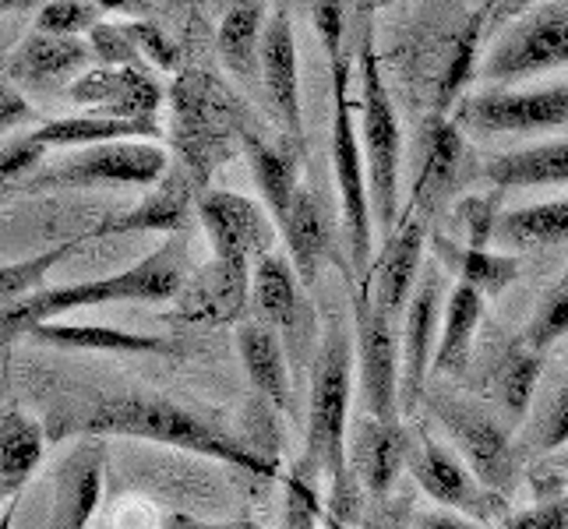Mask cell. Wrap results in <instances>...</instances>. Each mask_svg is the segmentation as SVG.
Segmentation results:
<instances>
[{
  "label": "cell",
  "instance_id": "cell-1",
  "mask_svg": "<svg viewBox=\"0 0 568 529\" xmlns=\"http://www.w3.org/2000/svg\"><path fill=\"white\" fill-rule=\"evenodd\" d=\"M68 438H142L191 456H205L254 477H280V462L258 445H247L215 427L194 409L155 391H92L89 399H64L50 409L47 441Z\"/></svg>",
  "mask_w": 568,
  "mask_h": 529
},
{
  "label": "cell",
  "instance_id": "cell-2",
  "mask_svg": "<svg viewBox=\"0 0 568 529\" xmlns=\"http://www.w3.org/2000/svg\"><path fill=\"white\" fill-rule=\"evenodd\" d=\"M349 396H354V343L346 332L328 328L322 343L315 375H311V414L301 474L311 480H328L325 512L357 526L364 512V487L354 477L346 459V424H349Z\"/></svg>",
  "mask_w": 568,
  "mask_h": 529
},
{
  "label": "cell",
  "instance_id": "cell-3",
  "mask_svg": "<svg viewBox=\"0 0 568 529\" xmlns=\"http://www.w3.org/2000/svg\"><path fill=\"white\" fill-rule=\"evenodd\" d=\"M187 279V244L173 233L166 244L155 247L149 258L134 262L106 279H85L68 286H43L29 297L0 311V346L26 339L32 325L61 322L71 311L103 307V304H166L181 293Z\"/></svg>",
  "mask_w": 568,
  "mask_h": 529
},
{
  "label": "cell",
  "instance_id": "cell-4",
  "mask_svg": "<svg viewBox=\"0 0 568 529\" xmlns=\"http://www.w3.org/2000/svg\"><path fill=\"white\" fill-rule=\"evenodd\" d=\"M247 106L209 68H181L170 85V142L178 166L205 194L212 173L241 149L251 131Z\"/></svg>",
  "mask_w": 568,
  "mask_h": 529
},
{
  "label": "cell",
  "instance_id": "cell-5",
  "mask_svg": "<svg viewBox=\"0 0 568 529\" xmlns=\"http://www.w3.org/2000/svg\"><path fill=\"white\" fill-rule=\"evenodd\" d=\"M361 152L367 166V194H371V220L388 237L399 226V121L385 78L375 57L371 35L361 43Z\"/></svg>",
  "mask_w": 568,
  "mask_h": 529
},
{
  "label": "cell",
  "instance_id": "cell-6",
  "mask_svg": "<svg viewBox=\"0 0 568 529\" xmlns=\"http://www.w3.org/2000/svg\"><path fill=\"white\" fill-rule=\"evenodd\" d=\"M170 170L166 152L155 142H106L74 149L64 163L39 166L14 194L47 191H95V187H152Z\"/></svg>",
  "mask_w": 568,
  "mask_h": 529
},
{
  "label": "cell",
  "instance_id": "cell-7",
  "mask_svg": "<svg viewBox=\"0 0 568 529\" xmlns=\"http://www.w3.org/2000/svg\"><path fill=\"white\" fill-rule=\"evenodd\" d=\"M332 173H336L339 205H343V233L349 247V268L354 276H367L371 268V194H367V166L361 152L357 116L349 103V64H332Z\"/></svg>",
  "mask_w": 568,
  "mask_h": 529
},
{
  "label": "cell",
  "instance_id": "cell-8",
  "mask_svg": "<svg viewBox=\"0 0 568 529\" xmlns=\"http://www.w3.org/2000/svg\"><path fill=\"white\" fill-rule=\"evenodd\" d=\"M568 64V0L544 4L513 18L484 57V78L498 85L534 78Z\"/></svg>",
  "mask_w": 568,
  "mask_h": 529
},
{
  "label": "cell",
  "instance_id": "cell-9",
  "mask_svg": "<svg viewBox=\"0 0 568 529\" xmlns=\"http://www.w3.org/2000/svg\"><path fill=\"white\" fill-rule=\"evenodd\" d=\"M354 332V370L364 391L367 417L399 420V343L392 318L371 297L367 279H357Z\"/></svg>",
  "mask_w": 568,
  "mask_h": 529
},
{
  "label": "cell",
  "instance_id": "cell-10",
  "mask_svg": "<svg viewBox=\"0 0 568 529\" xmlns=\"http://www.w3.org/2000/svg\"><path fill=\"white\" fill-rule=\"evenodd\" d=\"M453 121L477 139L501 134H537L551 128H568V82L551 89H487L456 103Z\"/></svg>",
  "mask_w": 568,
  "mask_h": 529
},
{
  "label": "cell",
  "instance_id": "cell-11",
  "mask_svg": "<svg viewBox=\"0 0 568 529\" xmlns=\"http://www.w3.org/2000/svg\"><path fill=\"white\" fill-rule=\"evenodd\" d=\"M435 414L445 424V430L453 435L459 459L469 466L487 491L495 495H508L523 477V452L516 448V441L508 438V430L487 417L484 409L469 406V403H456V399H438Z\"/></svg>",
  "mask_w": 568,
  "mask_h": 529
},
{
  "label": "cell",
  "instance_id": "cell-12",
  "mask_svg": "<svg viewBox=\"0 0 568 529\" xmlns=\"http://www.w3.org/2000/svg\"><path fill=\"white\" fill-rule=\"evenodd\" d=\"M406 469L414 474L420 491L430 501L448 508V512H459L477 522H495L505 516V498L487 491L453 448L435 438H424L414 445V456H409Z\"/></svg>",
  "mask_w": 568,
  "mask_h": 529
},
{
  "label": "cell",
  "instance_id": "cell-13",
  "mask_svg": "<svg viewBox=\"0 0 568 529\" xmlns=\"http://www.w3.org/2000/svg\"><path fill=\"white\" fill-rule=\"evenodd\" d=\"M199 220L212 244V258L251 265L276 247V223L247 194L237 191H205L199 199Z\"/></svg>",
  "mask_w": 568,
  "mask_h": 529
},
{
  "label": "cell",
  "instance_id": "cell-14",
  "mask_svg": "<svg viewBox=\"0 0 568 529\" xmlns=\"http://www.w3.org/2000/svg\"><path fill=\"white\" fill-rule=\"evenodd\" d=\"M251 297V265L212 258L209 265L187 272L173 307L163 315L178 328H220L244 315Z\"/></svg>",
  "mask_w": 568,
  "mask_h": 529
},
{
  "label": "cell",
  "instance_id": "cell-15",
  "mask_svg": "<svg viewBox=\"0 0 568 529\" xmlns=\"http://www.w3.org/2000/svg\"><path fill=\"white\" fill-rule=\"evenodd\" d=\"M442 272L430 268L417 283L403 311V357H399V414L414 417L424 399V385L435 364L438 328H442Z\"/></svg>",
  "mask_w": 568,
  "mask_h": 529
},
{
  "label": "cell",
  "instance_id": "cell-16",
  "mask_svg": "<svg viewBox=\"0 0 568 529\" xmlns=\"http://www.w3.org/2000/svg\"><path fill=\"white\" fill-rule=\"evenodd\" d=\"M199 199L202 191L173 163L139 205L121 215H106L92 230H85L82 237L85 244L103 237H124V233H166V237H173V233H184L194 215H199Z\"/></svg>",
  "mask_w": 568,
  "mask_h": 529
},
{
  "label": "cell",
  "instance_id": "cell-17",
  "mask_svg": "<svg viewBox=\"0 0 568 529\" xmlns=\"http://www.w3.org/2000/svg\"><path fill=\"white\" fill-rule=\"evenodd\" d=\"M71 103L89 106L103 116L121 121H155L163 110L166 92L149 74V68H85L68 85Z\"/></svg>",
  "mask_w": 568,
  "mask_h": 529
},
{
  "label": "cell",
  "instance_id": "cell-18",
  "mask_svg": "<svg viewBox=\"0 0 568 529\" xmlns=\"http://www.w3.org/2000/svg\"><path fill=\"white\" fill-rule=\"evenodd\" d=\"M463 166H466V131L453 121V113L430 110V116L424 121V155H420L409 212L420 215L424 223L427 215L442 212L463 184Z\"/></svg>",
  "mask_w": 568,
  "mask_h": 529
},
{
  "label": "cell",
  "instance_id": "cell-19",
  "mask_svg": "<svg viewBox=\"0 0 568 529\" xmlns=\"http://www.w3.org/2000/svg\"><path fill=\"white\" fill-rule=\"evenodd\" d=\"M258 82L265 92V103L272 116L290 139H301V64H297V35H293V18L286 8H276L268 14L262 32V53H258Z\"/></svg>",
  "mask_w": 568,
  "mask_h": 529
},
{
  "label": "cell",
  "instance_id": "cell-20",
  "mask_svg": "<svg viewBox=\"0 0 568 529\" xmlns=\"http://www.w3.org/2000/svg\"><path fill=\"white\" fill-rule=\"evenodd\" d=\"M106 484V438H78L57 466L53 512L47 529H89L103 505Z\"/></svg>",
  "mask_w": 568,
  "mask_h": 529
},
{
  "label": "cell",
  "instance_id": "cell-21",
  "mask_svg": "<svg viewBox=\"0 0 568 529\" xmlns=\"http://www.w3.org/2000/svg\"><path fill=\"white\" fill-rule=\"evenodd\" d=\"M424 244H427V223L406 208V220H399V226L385 237V247L378 254L375 268H367V276H361L367 279L375 304L392 322H396V315H403L417 289Z\"/></svg>",
  "mask_w": 568,
  "mask_h": 529
},
{
  "label": "cell",
  "instance_id": "cell-22",
  "mask_svg": "<svg viewBox=\"0 0 568 529\" xmlns=\"http://www.w3.org/2000/svg\"><path fill=\"white\" fill-rule=\"evenodd\" d=\"M414 435L399 420H375L367 417L354 430V445H349V469L361 480L367 501H385L392 487L399 484L403 469L414 456Z\"/></svg>",
  "mask_w": 568,
  "mask_h": 529
},
{
  "label": "cell",
  "instance_id": "cell-23",
  "mask_svg": "<svg viewBox=\"0 0 568 529\" xmlns=\"http://www.w3.org/2000/svg\"><path fill=\"white\" fill-rule=\"evenodd\" d=\"M92 61L89 43L74 35L29 32L8 57V82L18 89H57L71 85Z\"/></svg>",
  "mask_w": 568,
  "mask_h": 529
},
{
  "label": "cell",
  "instance_id": "cell-24",
  "mask_svg": "<svg viewBox=\"0 0 568 529\" xmlns=\"http://www.w3.org/2000/svg\"><path fill=\"white\" fill-rule=\"evenodd\" d=\"M26 339L57 349H92V353H124V357H184V346L173 336L155 332H131L113 325H78V322H43L26 332Z\"/></svg>",
  "mask_w": 568,
  "mask_h": 529
},
{
  "label": "cell",
  "instance_id": "cell-25",
  "mask_svg": "<svg viewBox=\"0 0 568 529\" xmlns=\"http://www.w3.org/2000/svg\"><path fill=\"white\" fill-rule=\"evenodd\" d=\"M280 233L286 241L290 265L297 272L301 286H315L322 279V268L328 258H336V237H332V220L325 215L318 194L304 187L293 199L286 220L280 223Z\"/></svg>",
  "mask_w": 568,
  "mask_h": 529
},
{
  "label": "cell",
  "instance_id": "cell-26",
  "mask_svg": "<svg viewBox=\"0 0 568 529\" xmlns=\"http://www.w3.org/2000/svg\"><path fill=\"white\" fill-rule=\"evenodd\" d=\"M251 301L254 311H258V322L272 325L276 332H286V336H304V293H301V279L293 272L290 258L268 251L265 258L254 262L251 268Z\"/></svg>",
  "mask_w": 568,
  "mask_h": 529
},
{
  "label": "cell",
  "instance_id": "cell-27",
  "mask_svg": "<svg viewBox=\"0 0 568 529\" xmlns=\"http://www.w3.org/2000/svg\"><path fill=\"white\" fill-rule=\"evenodd\" d=\"M237 353H241L254 391H258L268 406H276L280 414H293V385H290V367H286V349H283L280 332L265 322H241Z\"/></svg>",
  "mask_w": 568,
  "mask_h": 529
},
{
  "label": "cell",
  "instance_id": "cell-28",
  "mask_svg": "<svg viewBox=\"0 0 568 529\" xmlns=\"http://www.w3.org/2000/svg\"><path fill=\"white\" fill-rule=\"evenodd\" d=\"M241 149L247 155L254 184H258V191H262L265 212L272 215V223L280 226L286 220L293 199H297V191H301V155L293 145L268 142L254 131L244 134Z\"/></svg>",
  "mask_w": 568,
  "mask_h": 529
},
{
  "label": "cell",
  "instance_id": "cell-29",
  "mask_svg": "<svg viewBox=\"0 0 568 529\" xmlns=\"http://www.w3.org/2000/svg\"><path fill=\"white\" fill-rule=\"evenodd\" d=\"M484 181L498 194L519 187H568V139L495 155L484 166Z\"/></svg>",
  "mask_w": 568,
  "mask_h": 529
},
{
  "label": "cell",
  "instance_id": "cell-30",
  "mask_svg": "<svg viewBox=\"0 0 568 529\" xmlns=\"http://www.w3.org/2000/svg\"><path fill=\"white\" fill-rule=\"evenodd\" d=\"M163 128L155 121H121V116L85 113V116H61L43 128H36L29 139L43 149H85L106 142H152Z\"/></svg>",
  "mask_w": 568,
  "mask_h": 529
},
{
  "label": "cell",
  "instance_id": "cell-31",
  "mask_svg": "<svg viewBox=\"0 0 568 529\" xmlns=\"http://www.w3.org/2000/svg\"><path fill=\"white\" fill-rule=\"evenodd\" d=\"M47 452V427L22 409H0V501H14Z\"/></svg>",
  "mask_w": 568,
  "mask_h": 529
},
{
  "label": "cell",
  "instance_id": "cell-32",
  "mask_svg": "<svg viewBox=\"0 0 568 529\" xmlns=\"http://www.w3.org/2000/svg\"><path fill=\"white\" fill-rule=\"evenodd\" d=\"M268 22L265 0H237L230 4L215 29V50H220L223 68L241 78V82H258V53H262V32Z\"/></svg>",
  "mask_w": 568,
  "mask_h": 529
},
{
  "label": "cell",
  "instance_id": "cell-33",
  "mask_svg": "<svg viewBox=\"0 0 568 529\" xmlns=\"http://www.w3.org/2000/svg\"><path fill=\"white\" fill-rule=\"evenodd\" d=\"M487 301L484 293L474 286L456 283L448 301L442 307V328H438V346H435V364H430V375H459L469 360V349H474L477 325L484 322Z\"/></svg>",
  "mask_w": 568,
  "mask_h": 529
},
{
  "label": "cell",
  "instance_id": "cell-34",
  "mask_svg": "<svg viewBox=\"0 0 568 529\" xmlns=\"http://www.w3.org/2000/svg\"><path fill=\"white\" fill-rule=\"evenodd\" d=\"M491 244L508 254L568 244V199L498 212L495 230H491Z\"/></svg>",
  "mask_w": 568,
  "mask_h": 529
},
{
  "label": "cell",
  "instance_id": "cell-35",
  "mask_svg": "<svg viewBox=\"0 0 568 529\" xmlns=\"http://www.w3.org/2000/svg\"><path fill=\"white\" fill-rule=\"evenodd\" d=\"M435 254L456 276V283L474 286L477 293H484V301L501 297L519 279V258L508 251L469 247V244H453L448 237H435Z\"/></svg>",
  "mask_w": 568,
  "mask_h": 529
},
{
  "label": "cell",
  "instance_id": "cell-36",
  "mask_svg": "<svg viewBox=\"0 0 568 529\" xmlns=\"http://www.w3.org/2000/svg\"><path fill=\"white\" fill-rule=\"evenodd\" d=\"M544 357L547 353L534 349L526 339H516V343H508L491 364V391L498 406L513 420H523L526 409L534 403L537 382L544 375Z\"/></svg>",
  "mask_w": 568,
  "mask_h": 529
},
{
  "label": "cell",
  "instance_id": "cell-37",
  "mask_svg": "<svg viewBox=\"0 0 568 529\" xmlns=\"http://www.w3.org/2000/svg\"><path fill=\"white\" fill-rule=\"evenodd\" d=\"M480 32H484V11L469 14L466 26L459 29L453 53H448L445 71L435 85V113H453L459 103V92L469 85V78L477 74V57H480Z\"/></svg>",
  "mask_w": 568,
  "mask_h": 529
},
{
  "label": "cell",
  "instance_id": "cell-38",
  "mask_svg": "<svg viewBox=\"0 0 568 529\" xmlns=\"http://www.w3.org/2000/svg\"><path fill=\"white\" fill-rule=\"evenodd\" d=\"M85 244V237L78 233V237H68L61 244H53L47 251H39L32 254V258H22V262H8V265H0V311L11 307L14 301H22L29 297V293L36 289H43L47 276L50 272L61 265L64 258H71V254Z\"/></svg>",
  "mask_w": 568,
  "mask_h": 529
},
{
  "label": "cell",
  "instance_id": "cell-39",
  "mask_svg": "<svg viewBox=\"0 0 568 529\" xmlns=\"http://www.w3.org/2000/svg\"><path fill=\"white\" fill-rule=\"evenodd\" d=\"M561 336H568V268L561 272V279L537 301L534 318L523 332V339L540 353L551 349Z\"/></svg>",
  "mask_w": 568,
  "mask_h": 529
},
{
  "label": "cell",
  "instance_id": "cell-40",
  "mask_svg": "<svg viewBox=\"0 0 568 529\" xmlns=\"http://www.w3.org/2000/svg\"><path fill=\"white\" fill-rule=\"evenodd\" d=\"M103 22V11L92 4V0H50L43 11L36 14V32H50V35H74L82 39L95 26Z\"/></svg>",
  "mask_w": 568,
  "mask_h": 529
},
{
  "label": "cell",
  "instance_id": "cell-41",
  "mask_svg": "<svg viewBox=\"0 0 568 529\" xmlns=\"http://www.w3.org/2000/svg\"><path fill=\"white\" fill-rule=\"evenodd\" d=\"M286 505H283V529H318L325 519V501L318 498V480H311L301 469L283 477Z\"/></svg>",
  "mask_w": 568,
  "mask_h": 529
},
{
  "label": "cell",
  "instance_id": "cell-42",
  "mask_svg": "<svg viewBox=\"0 0 568 529\" xmlns=\"http://www.w3.org/2000/svg\"><path fill=\"white\" fill-rule=\"evenodd\" d=\"M89 53L92 61L100 68H149L145 57L134 47V39L124 32V26H110V22H100L92 32H89Z\"/></svg>",
  "mask_w": 568,
  "mask_h": 529
},
{
  "label": "cell",
  "instance_id": "cell-43",
  "mask_svg": "<svg viewBox=\"0 0 568 529\" xmlns=\"http://www.w3.org/2000/svg\"><path fill=\"white\" fill-rule=\"evenodd\" d=\"M124 32L134 39V47H139L145 61H152L160 71H181V50L160 22H145V18H139V22H128Z\"/></svg>",
  "mask_w": 568,
  "mask_h": 529
},
{
  "label": "cell",
  "instance_id": "cell-44",
  "mask_svg": "<svg viewBox=\"0 0 568 529\" xmlns=\"http://www.w3.org/2000/svg\"><path fill=\"white\" fill-rule=\"evenodd\" d=\"M43 155H47V149L36 145L29 134L0 149V199L14 194V187L22 184L29 173H36L39 166H43Z\"/></svg>",
  "mask_w": 568,
  "mask_h": 529
},
{
  "label": "cell",
  "instance_id": "cell-45",
  "mask_svg": "<svg viewBox=\"0 0 568 529\" xmlns=\"http://www.w3.org/2000/svg\"><path fill=\"white\" fill-rule=\"evenodd\" d=\"M311 18H315V32L322 39V50L332 64H343V43H346V0H315L311 4Z\"/></svg>",
  "mask_w": 568,
  "mask_h": 529
},
{
  "label": "cell",
  "instance_id": "cell-46",
  "mask_svg": "<svg viewBox=\"0 0 568 529\" xmlns=\"http://www.w3.org/2000/svg\"><path fill=\"white\" fill-rule=\"evenodd\" d=\"M534 452L537 456H555L568 448V382L558 388V396L547 406L544 420L534 430Z\"/></svg>",
  "mask_w": 568,
  "mask_h": 529
},
{
  "label": "cell",
  "instance_id": "cell-47",
  "mask_svg": "<svg viewBox=\"0 0 568 529\" xmlns=\"http://www.w3.org/2000/svg\"><path fill=\"white\" fill-rule=\"evenodd\" d=\"M498 199L501 194H487V199H469L463 202L459 215H463V226H466V244L469 247H491V230L498 220Z\"/></svg>",
  "mask_w": 568,
  "mask_h": 529
},
{
  "label": "cell",
  "instance_id": "cell-48",
  "mask_svg": "<svg viewBox=\"0 0 568 529\" xmlns=\"http://www.w3.org/2000/svg\"><path fill=\"white\" fill-rule=\"evenodd\" d=\"M32 106L26 100V92L11 85V82H0V134H8L14 128H22L32 121Z\"/></svg>",
  "mask_w": 568,
  "mask_h": 529
},
{
  "label": "cell",
  "instance_id": "cell-49",
  "mask_svg": "<svg viewBox=\"0 0 568 529\" xmlns=\"http://www.w3.org/2000/svg\"><path fill=\"white\" fill-rule=\"evenodd\" d=\"M551 484V491H547L540 501H551L558 495L568 491V452H555V456H544L540 466H537V487Z\"/></svg>",
  "mask_w": 568,
  "mask_h": 529
},
{
  "label": "cell",
  "instance_id": "cell-50",
  "mask_svg": "<svg viewBox=\"0 0 568 529\" xmlns=\"http://www.w3.org/2000/svg\"><path fill=\"white\" fill-rule=\"evenodd\" d=\"M414 529H484V522L466 519L459 512H427L414 522Z\"/></svg>",
  "mask_w": 568,
  "mask_h": 529
},
{
  "label": "cell",
  "instance_id": "cell-51",
  "mask_svg": "<svg viewBox=\"0 0 568 529\" xmlns=\"http://www.w3.org/2000/svg\"><path fill=\"white\" fill-rule=\"evenodd\" d=\"M163 529H244V522H205L187 512H173V516H166Z\"/></svg>",
  "mask_w": 568,
  "mask_h": 529
},
{
  "label": "cell",
  "instance_id": "cell-52",
  "mask_svg": "<svg viewBox=\"0 0 568 529\" xmlns=\"http://www.w3.org/2000/svg\"><path fill=\"white\" fill-rule=\"evenodd\" d=\"M534 529H568V516L555 501H540L534 508Z\"/></svg>",
  "mask_w": 568,
  "mask_h": 529
},
{
  "label": "cell",
  "instance_id": "cell-53",
  "mask_svg": "<svg viewBox=\"0 0 568 529\" xmlns=\"http://www.w3.org/2000/svg\"><path fill=\"white\" fill-rule=\"evenodd\" d=\"M100 11H124V14H142L149 11V0H92Z\"/></svg>",
  "mask_w": 568,
  "mask_h": 529
},
{
  "label": "cell",
  "instance_id": "cell-54",
  "mask_svg": "<svg viewBox=\"0 0 568 529\" xmlns=\"http://www.w3.org/2000/svg\"><path fill=\"white\" fill-rule=\"evenodd\" d=\"M537 4H544V0H501L498 11H495V22H508V18H519L523 11H530Z\"/></svg>",
  "mask_w": 568,
  "mask_h": 529
},
{
  "label": "cell",
  "instance_id": "cell-55",
  "mask_svg": "<svg viewBox=\"0 0 568 529\" xmlns=\"http://www.w3.org/2000/svg\"><path fill=\"white\" fill-rule=\"evenodd\" d=\"M501 529H534V508H526V512H516V516H505Z\"/></svg>",
  "mask_w": 568,
  "mask_h": 529
},
{
  "label": "cell",
  "instance_id": "cell-56",
  "mask_svg": "<svg viewBox=\"0 0 568 529\" xmlns=\"http://www.w3.org/2000/svg\"><path fill=\"white\" fill-rule=\"evenodd\" d=\"M346 8H354L357 18H367V11L378 8V0H346Z\"/></svg>",
  "mask_w": 568,
  "mask_h": 529
},
{
  "label": "cell",
  "instance_id": "cell-57",
  "mask_svg": "<svg viewBox=\"0 0 568 529\" xmlns=\"http://www.w3.org/2000/svg\"><path fill=\"white\" fill-rule=\"evenodd\" d=\"M14 512H18V498H14V501H8L4 516H0V529H11V526H14Z\"/></svg>",
  "mask_w": 568,
  "mask_h": 529
},
{
  "label": "cell",
  "instance_id": "cell-58",
  "mask_svg": "<svg viewBox=\"0 0 568 529\" xmlns=\"http://www.w3.org/2000/svg\"><path fill=\"white\" fill-rule=\"evenodd\" d=\"M322 529H354V526H346L343 519H336V516H328V512H325V519H322Z\"/></svg>",
  "mask_w": 568,
  "mask_h": 529
},
{
  "label": "cell",
  "instance_id": "cell-59",
  "mask_svg": "<svg viewBox=\"0 0 568 529\" xmlns=\"http://www.w3.org/2000/svg\"><path fill=\"white\" fill-rule=\"evenodd\" d=\"M388 4H396V0H378V8H388Z\"/></svg>",
  "mask_w": 568,
  "mask_h": 529
},
{
  "label": "cell",
  "instance_id": "cell-60",
  "mask_svg": "<svg viewBox=\"0 0 568 529\" xmlns=\"http://www.w3.org/2000/svg\"><path fill=\"white\" fill-rule=\"evenodd\" d=\"M244 529H258V526H254V522H244Z\"/></svg>",
  "mask_w": 568,
  "mask_h": 529
},
{
  "label": "cell",
  "instance_id": "cell-61",
  "mask_svg": "<svg viewBox=\"0 0 568 529\" xmlns=\"http://www.w3.org/2000/svg\"><path fill=\"white\" fill-rule=\"evenodd\" d=\"M4 353H8V346H0V357H4Z\"/></svg>",
  "mask_w": 568,
  "mask_h": 529
}]
</instances>
